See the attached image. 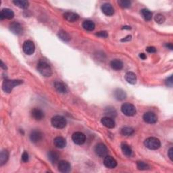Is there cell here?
Listing matches in <instances>:
<instances>
[{"mask_svg": "<svg viewBox=\"0 0 173 173\" xmlns=\"http://www.w3.org/2000/svg\"><path fill=\"white\" fill-rule=\"evenodd\" d=\"M83 27L84 29L86 30V31H92L95 29L96 25H95L93 22H92L91 20H85L84 21V23H83Z\"/></svg>", "mask_w": 173, "mask_h": 173, "instance_id": "26", "label": "cell"}, {"mask_svg": "<svg viewBox=\"0 0 173 173\" xmlns=\"http://www.w3.org/2000/svg\"><path fill=\"white\" fill-rule=\"evenodd\" d=\"M23 80H4L2 84V89L6 93H10L15 86L23 83Z\"/></svg>", "mask_w": 173, "mask_h": 173, "instance_id": "2", "label": "cell"}, {"mask_svg": "<svg viewBox=\"0 0 173 173\" xmlns=\"http://www.w3.org/2000/svg\"><path fill=\"white\" fill-rule=\"evenodd\" d=\"M101 9L102 12L104 13L105 15L108 16H112L114 13V10L112 5L110 4H108V3L103 4L101 7Z\"/></svg>", "mask_w": 173, "mask_h": 173, "instance_id": "15", "label": "cell"}, {"mask_svg": "<svg viewBox=\"0 0 173 173\" xmlns=\"http://www.w3.org/2000/svg\"><path fill=\"white\" fill-rule=\"evenodd\" d=\"M31 115L32 118L36 120H41L44 118V112L39 108H34L31 111Z\"/></svg>", "mask_w": 173, "mask_h": 173, "instance_id": "17", "label": "cell"}, {"mask_svg": "<svg viewBox=\"0 0 173 173\" xmlns=\"http://www.w3.org/2000/svg\"><path fill=\"white\" fill-rule=\"evenodd\" d=\"M10 30L13 32L14 34H15L16 35H19L22 34L23 31V26H22V25L20 23H17V22H14V23L10 24Z\"/></svg>", "mask_w": 173, "mask_h": 173, "instance_id": "10", "label": "cell"}, {"mask_svg": "<svg viewBox=\"0 0 173 173\" xmlns=\"http://www.w3.org/2000/svg\"><path fill=\"white\" fill-rule=\"evenodd\" d=\"M72 141L75 144L77 145H83L86 141V137L85 134L81 132H76L73 133L72 136Z\"/></svg>", "mask_w": 173, "mask_h": 173, "instance_id": "8", "label": "cell"}, {"mask_svg": "<svg viewBox=\"0 0 173 173\" xmlns=\"http://www.w3.org/2000/svg\"><path fill=\"white\" fill-rule=\"evenodd\" d=\"M22 160L24 162H27L29 161V154L26 151H24L23 155H22Z\"/></svg>", "mask_w": 173, "mask_h": 173, "instance_id": "35", "label": "cell"}, {"mask_svg": "<svg viewBox=\"0 0 173 173\" xmlns=\"http://www.w3.org/2000/svg\"><path fill=\"white\" fill-rule=\"evenodd\" d=\"M1 67L3 69H6V66H5V65L4 64V62H3L2 61H1Z\"/></svg>", "mask_w": 173, "mask_h": 173, "instance_id": "43", "label": "cell"}, {"mask_svg": "<svg viewBox=\"0 0 173 173\" xmlns=\"http://www.w3.org/2000/svg\"><path fill=\"white\" fill-rule=\"evenodd\" d=\"M58 170L59 172L66 173L68 172L70 170V164L68 162L62 160L58 162Z\"/></svg>", "mask_w": 173, "mask_h": 173, "instance_id": "13", "label": "cell"}, {"mask_svg": "<svg viewBox=\"0 0 173 173\" xmlns=\"http://www.w3.org/2000/svg\"><path fill=\"white\" fill-rule=\"evenodd\" d=\"M23 50L26 55H32L35 50L34 43L30 40H27L26 41H24L23 45Z\"/></svg>", "mask_w": 173, "mask_h": 173, "instance_id": "6", "label": "cell"}, {"mask_svg": "<svg viewBox=\"0 0 173 173\" xmlns=\"http://www.w3.org/2000/svg\"><path fill=\"white\" fill-rule=\"evenodd\" d=\"M14 16V13L12 10L9 8H4L0 13V18L3 19H12Z\"/></svg>", "mask_w": 173, "mask_h": 173, "instance_id": "12", "label": "cell"}, {"mask_svg": "<svg viewBox=\"0 0 173 173\" xmlns=\"http://www.w3.org/2000/svg\"><path fill=\"white\" fill-rule=\"evenodd\" d=\"M54 86H55L56 90L59 92V93H66L68 91L66 85H65L64 83L60 82V81H56V82L54 83Z\"/></svg>", "mask_w": 173, "mask_h": 173, "instance_id": "21", "label": "cell"}, {"mask_svg": "<svg viewBox=\"0 0 173 173\" xmlns=\"http://www.w3.org/2000/svg\"><path fill=\"white\" fill-rule=\"evenodd\" d=\"M48 159L53 164H55L59 162V155L58 153L54 151H50L48 153Z\"/></svg>", "mask_w": 173, "mask_h": 173, "instance_id": "22", "label": "cell"}, {"mask_svg": "<svg viewBox=\"0 0 173 173\" xmlns=\"http://www.w3.org/2000/svg\"><path fill=\"white\" fill-rule=\"evenodd\" d=\"M124 78H125V80L127 81V83L131 84V85H135L137 82V76L134 72H126L125 76H124Z\"/></svg>", "mask_w": 173, "mask_h": 173, "instance_id": "20", "label": "cell"}, {"mask_svg": "<svg viewBox=\"0 0 173 173\" xmlns=\"http://www.w3.org/2000/svg\"><path fill=\"white\" fill-rule=\"evenodd\" d=\"M108 151L107 147L104 144H103V143H98L95 147V152H96V155L100 157V158L106 156Z\"/></svg>", "mask_w": 173, "mask_h": 173, "instance_id": "7", "label": "cell"}, {"mask_svg": "<svg viewBox=\"0 0 173 173\" xmlns=\"http://www.w3.org/2000/svg\"><path fill=\"white\" fill-rule=\"evenodd\" d=\"M110 66L112 68L115 70H120L123 67V63L122 61L119 60V59H114V60L111 61Z\"/></svg>", "mask_w": 173, "mask_h": 173, "instance_id": "23", "label": "cell"}, {"mask_svg": "<svg viewBox=\"0 0 173 173\" xmlns=\"http://www.w3.org/2000/svg\"><path fill=\"white\" fill-rule=\"evenodd\" d=\"M137 168L139 170H147L150 168V166L147 164L143 162H137Z\"/></svg>", "mask_w": 173, "mask_h": 173, "instance_id": "33", "label": "cell"}, {"mask_svg": "<svg viewBox=\"0 0 173 173\" xmlns=\"http://www.w3.org/2000/svg\"><path fill=\"white\" fill-rule=\"evenodd\" d=\"M58 35L59 37V39H61L65 42H68L70 40V36L69 34L64 31H59L58 32Z\"/></svg>", "mask_w": 173, "mask_h": 173, "instance_id": "28", "label": "cell"}, {"mask_svg": "<svg viewBox=\"0 0 173 173\" xmlns=\"http://www.w3.org/2000/svg\"><path fill=\"white\" fill-rule=\"evenodd\" d=\"M131 39V35H129V36H127L125 38H124V39H122L121 41H130Z\"/></svg>", "mask_w": 173, "mask_h": 173, "instance_id": "40", "label": "cell"}, {"mask_svg": "<svg viewBox=\"0 0 173 173\" xmlns=\"http://www.w3.org/2000/svg\"><path fill=\"white\" fill-rule=\"evenodd\" d=\"M168 156L169 158L170 159V160H173V148L171 147L168 151Z\"/></svg>", "mask_w": 173, "mask_h": 173, "instance_id": "39", "label": "cell"}, {"mask_svg": "<svg viewBox=\"0 0 173 173\" xmlns=\"http://www.w3.org/2000/svg\"><path fill=\"white\" fill-rule=\"evenodd\" d=\"M51 124L56 129H63L66 126V120L62 116H55L51 119Z\"/></svg>", "mask_w": 173, "mask_h": 173, "instance_id": "4", "label": "cell"}, {"mask_svg": "<svg viewBox=\"0 0 173 173\" xmlns=\"http://www.w3.org/2000/svg\"><path fill=\"white\" fill-rule=\"evenodd\" d=\"M63 16L64 18L66 19V20L70 22V23H74V22L78 20V18H79V16H78L77 14L72 12H68L64 13Z\"/></svg>", "mask_w": 173, "mask_h": 173, "instance_id": "19", "label": "cell"}, {"mask_svg": "<svg viewBox=\"0 0 173 173\" xmlns=\"http://www.w3.org/2000/svg\"><path fill=\"white\" fill-rule=\"evenodd\" d=\"M166 47L168 48V49H170V50H172V48H173V47H172V43H167V44L166 45Z\"/></svg>", "mask_w": 173, "mask_h": 173, "instance_id": "41", "label": "cell"}, {"mask_svg": "<svg viewBox=\"0 0 173 173\" xmlns=\"http://www.w3.org/2000/svg\"><path fill=\"white\" fill-rule=\"evenodd\" d=\"M146 51H147L148 53H152L156 52V49L154 47H151V46H150V47H147V48H146Z\"/></svg>", "mask_w": 173, "mask_h": 173, "instance_id": "38", "label": "cell"}, {"mask_svg": "<svg viewBox=\"0 0 173 173\" xmlns=\"http://www.w3.org/2000/svg\"><path fill=\"white\" fill-rule=\"evenodd\" d=\"M118 4L121 8H127L131 6V2L129 1V0H119L118 2Z\"/></svg>", "mask_w": 173, "mask_h": 173, "instance_id": "32", "label": "cell"}, {"mask_svg": "<svg viewBox=\"0 0 173 173\" xmlns=\"http://www.w3.org/2000/svg\"><path fill=\"white\" fill-rule=\"evenodd\" d=\"M114 97L118 100H123L126 97V94L123 89H117L114 91Z\"/></svg>", "mask_w": 173, "mask_h": 173, "instance_id": "24", "label": "cell"}, {"mask_svg": "<svg viewBox=\"0 0 173 173\" xmlns=\"http://www.w3.org/2000/svg\"><path fill=\"white\" fill-rule=\"evenodd\" d=\"M43 135L39 131H33L30 134V139L32 143H38L43 139Z\"/></svg>", "mask_w": 173, "mask_h": 173, "instance_id": "16", "label": "cell"}, {"mask_svg": "<svg viewBox=\"0 0 173 173\" xmlns=\"http://www.w3.org/2000/svg\"><path fill=\"white\" fill-rule=\"evenodd\" d=\"M172 76H170V77L169 78H168L166 80V85L167 86H170V87H172Z\"/></svg>", "mask_w": 173, "mask_h": 173, "instance_id": "37", "label": "cell"}, {"mask_svg": "<svg viewBox=\"0 0 173 173\" xmlns=\"http://www.w3.org/2000/svg\"><path fill=\"white\" fill-rule=\"evenodd\" d=\"M9 158V153L7 150H2L0 153V165H3L6 163Z\"/></svg>", "mask_w": 173, "mask_h": 173, "instance_id": "25", "label": "cell"}, {"mask_svg": "<svg viewBox=\"0 0 173 173\" xmlns=\"http://www.w3.org/2000/svg\"><path fill=\"white\" fill-rule=\"evenodd\" d=\"M131 26H123V29H131Z\"/></svg>", "mask_w": 173, "mask_h": 173, "instance_id": "44", "label": "cell"}, {"mask_svg": "<svg viewBox=\"0 0 173 173\" xmlns=\"http://www.w3.org/2000/svg\"><path fill=\"white\" fill-rule=\"evenodd\" d=\"M143 120L148 124H154L158 121V117L153 112H146L143 116Z\"/></svg>", "mask_w": 173, "mask_h": 173, "instance_id": "9", "label": "cell"}, {"mask_svg": "<svg viewBox=\"0 0 173 173\" xmlns=\"http://www.w3.org/2000/svg\"><path fill=\"white\" fill-rule=\"evenodd\" d=\"M104 164L105 167L108 168H114L117 166V162H116V159L112 158V156H106L105 157Z\"/></svg>", "mask_w": 173, "mask_h": 173, "instance_id": "11", "label": "cell"}, {"mask_svg": "<svg viewBox=\"0 0 173 173\" xmlns=\"http://www.w3.org/2000/svg\"><path fill=\"white\" fill-rule=\"evenodd\" d=\"M54 145L56 146L57 148L62 149L64 148L66 145V141L62 137H57L53 140Z\"/></svg>", "mask_w": 173, "mask_h": 173, "instance_id": "18", "label": "cell"}, {"mask_svg": "<svg viewBox=\"0 0 173 173\" xmlns=\"http://www.w3.org/2000/svg\"><path fill=\"white\" fill-rule=\"evenodd\" d=\"M121 111L124 115L127 116H132L136 114V108L133 105L129 103L124 104L121 107Z\"/></svg>", "mask_w": 173, "mask_h": 173, "instance_id": "5", "label": "cell"}, {"mask_svg": "<svg viewBox=\"0 0 173 173\" xmlns=\"http://www.w3.org/2000/svg\"><path fill=\"white\" fill-rule=\"evenodd\" d=\"M121 149H122V151H123V153L125 156L128 157L132 156V149L129 145L126 144V143H123V144L121 145Z\"/></svg>", "mask_w": 173, "mask_h": 173, "instance_id": "27", "label": "cell"}, {"mask_svg": "<svg viewBox=\"0 0 173 173\" xmlns=\"http://www.w3.org/2000/svg\"><path fill=\"white\" fill-rule=\"evenodd\" d=\"M96 35L99 37L106 38L108 37V33H107L106 31H99L98 32H97Z\"/></svg>", "mask_w": 173, "mask_h": 173, "instance_id": "36", "label": "cell"}, {"mask_svg": "<svg viewBox=\"0 0 173 173\" xmlns=\"http://www.w3.org/2000/svg\"><path fill=\"white\" fill-rule=\"evenodd\" d=\"M155 21L158 24H162L165 22V17L162 14H158L155 16Z\"/></svg>", "mask_w": 173, "mask_h": 173, "instance_id": "34", "label": "cell"}, {"mask_svg": "<svg viewBox=\"0 0 173 173\" xmlns=\"http://www.w3.org/2000/svg\"><path fill=\"white\" fill-rule=\"evenodd\" d=\"M139 57L141 58V59H146V55L145 53H140L139 54Z\"/></svg>", "mask_w": 173, "mask_h": 173, "instance_id": "42", "label": "cell"}, {"mask_svg": "<svg viewBox=\"0 0 173 173\" xmlns=\"http://www.w3.org/2000/svg\"><path fill=\"white\" fill-rule=\"evenodd\" d=\"M134 133V129L131 127L125 126L121 129V134L124 136H131Z\"/></svg>", "mask_w": 173, "mask_h": 173, "instance_id": "29", "label": "cell"}, {"mask_svg": "<svg viewBox=\"0 0 173 173\" xmlns=\"http://www.w3.org/2000/svg\"><path fill=\"white\" fill-rule=\"evenodd\" d=\"M13 4H14L18 7L23 8V9H26L29 7V3L27 1H21V0H16V1H13Z\"/></svg>", "mask_w": 173, "mask_h": 173, "instance_id": "31", "label": "cell"}, {"mask_svg": "<svg viewBox=\"0 0 173 173\" xmlns=\"http://www.w3.org/2000/svg\"><path fill=\"white\" fill-rule=\"evenodd\" d=\"M141 12L143 17L144 18L145 20L150 21L151 20V18H152V12H150V10L147 9H143Z\"/></svg>", "mask_w": 173, "mask_h": 173, "instance_id": "30", "label": "cell"}, {"mask_svg": "<svg viewBox=\"0 0 173 173\" xmlns=\"http://www.w3.org/2000/svg\"><path fill=\"white\" fill-rule=\"evenodd\" d=\"M37 70L43 77H50L52 75V70L47 62L40 60L37 64Z\"/></svg>", "mask_w": 173, "mask_h": 173, "instance_id": "1", "label": "cell"}, {"mask_svg": "<svg viewBox=\"0 0 173 173\" xmlns=\"http://www.w3.org/2000/svg\"><path fill=\"white\" fill-rule=\"evenodd\" d=\"M101 123L103 125L106 127V128H108V129L114 128L115 125H116L115 121L113 120L112 118L108 117V116L102 118V120H101Z\"/></svg>", "mask_w": 173, "mask_h": 173, "instance_id": "14", "label": "cell"}, {"mask_svg": "<svg viewBox=\"0 0 173 173\" xmlns=\"http://www.w3.org/2000/svg\"><path fill=\"white\" fill-rule=\"evenodd\" d=\"M145 146L150 150H158L161 146L160 141L156 137H149L146 139L144 142Z\"/></svg>", "mask_w": 173, "mask_h": 173, "instance_id": "3", "label": "cell"}]
</instances>
